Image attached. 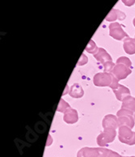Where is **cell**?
<instances>
[{
	"label": "cell",
	"instance_id": "6da1fadb",
	"mask_svg": "<svg viewBox=\"0 0 135 157\" xmlns=\"http://www.w3.org/2000/svg\"><path fill=\"white\" fill-rule=\"evenodd\" d=\"M117 116L119 117L118 124L120 126H128L130 129L134 126V121L133 118V112L130 110L122 109L117 112Z\"/></svg>",
	"mask_w": 135,
	"mask_h": 157
},
{
	"label": "cell",
	"instance_id": "7a4b0ae2",
	"mask_svg": "<svg viewBox=\"0 0 135 157\" xmlns=\"http://www.w3.org/2000/svg\"><path fill=\"white\" fill-rule=\"evenodd\" d=\"M111 151L103 148H83L78 153V157H105Z\"/></svg>",
	"mask_w": 135,
	"mask_h": 157
},
{
	"label": "cell",
	"instance_id": "3957f363",
	"mask_svg": "<svg viewBox=\"0 0 135 157\" xmlns=\"http://www.w3.org/2000/svg\"><path fill=\"white\" fill-rule=\"evenodd\" d=\"M114 75L113 74L104 72V73H97L93 78V83L97 87H111L113 83Z\"/></svg>",
	"mask_w": 135,
	"mask_h": 157
},
{
	"label": "cell",
	"instance_id": "277c9868",
	"mask_svg": "<svg viewBox=\"0 0 135 157\" xmlns=\"http://www.w3.org/2000/svg\"><path fill=\"white\" fill-rule=\"evenodd\" d=\"M119 140L124 144L133 145L135 144V133L128 126H120Z\"/></svg>",
	"mask_w": 135,
	"mask_h": 157
},
{
	"label": "cell",
	"instance_id": "5b68a950",
	"mask_svg": "<svg viewBox=\"0 0 135 157\" xmlns=\"http://www.w3.org/2000/svg\"><path fill=\"white\" fill-rule=\"evenodd\" d=\"M116 137V130L111 128L104 129V132L101 133L97 138V143L99 146H106L108 143H111Z\"/></svg>",
	"mask_w": 135,
	"mask_h": 157
},
{
	"label": "cell",
	"instance_id": "8992f818",
	"mask_svg": "<svg viewBox=\"0 0 135 157\" xmlns=\"http://www.w3.org/2000/svg\"><path fill=\"white\" fill-rule=\"evenodd\" d=\"M109 35L117 40H121L124 37H128V34L122 29L119 23L114 22L109 25Z\"/></svg>",
	"mask_w": 135,
	"mask_h": 157
},
{
	"label": "cell",
	"instance_id": "52a82bcc",
	"mask_svg": "<svg viewBox=\"0 0 135 157\" xmlns=\"http://www.w3.org/2000/svg\"><path fill=\"white\" fill-rule=\"evenodd\" d=\"M131 71L127 66L124 65V64H117L115 66V67L113 68L112 74L114 75L115 77H117L118 79H124L126 77L129 75L131 74Z\"/></svg>",
	"mask_w": 135,
	"mask_h": 157
},
{
	"label": "cell",
	"instance_id": "ba28073f",
	"mask_svg": "<svg viewBox=\"0 0 135 157\" xmlns=\"http://www.w3.org/2000/svg\"><path fill=\"white\" fill-rule=\"evenodd\" d=\"M95 59H96L99 63H102L104 65L107 62H112V58L109 54L107 53L105 49L103 48H99L98 51L96 54H94Z\"/></svg>",
	"mask_w": 135,
	"mask_h": 157
},
{
	"label": "cell",
	"instance_id": "9c48e42d",
	"mask_svg": "<svg viewBox=\"0 0 135 157\" xmlns=\"http://www.w3.org/2000/svg\"><path fill=\"white\" fill-rule=\"evenodd\" d=\"M118 126H119L118 120L115 116H113V115H107V116L104 117V120H103V127L104 129L111 128V129L116 130Z\"/></svg>",
	"mask_w": 135,
	"mask_h": 157
},
{
	"label": "cell",
	"instance_id": "30bf717a",
	"mask_svg": "<svg viewBox=\"0 0 135 157\" xmlns=\"http://www.w3.org/2000/svg\"><path fill=\"white\" fill-rule=\"evenodd\" d=\"M64 121L66 123L73 124L78 121V113L75 109H73L70 107L65 111L64 114Z\"/></svg>",
	"mask_w": 135,
	"mask_h": 157
},
{
	"label": "cell",
	"instance_id": "8fae6325",
	"mask_svg": "<svg viewBox=\"0 0 135 157\" xmlns=\"http://www.w3.org/2000/svg\"><path fill=\"white\" fill-rule=\"evenodd\" d=\"M126 18V14L122 11H119V10L117 9H112L111 11L108 13V15L107 16V17L105 18V20L107 21H115L116 20H124Z\"/></svg>",
	"mask_w": 135,
	"mask_h": 157
},
{
	"label": "cell",
	"instance_id": "7c38bea8",
	"mask_svg": "<svg viewBox=\"0 0 135 157\" xmlns=\"http://www.w3.org/2000/svg\"><path fill=\"white\" fill-rule=\"evenodd\" d=\"M113 92H114L118 101H123L125 97H127V96H129V94H130L129 90L125 86L122 85V84H119L118 88L117 89L113 90Z\"/></svg>",
	"mask_w": 135,
	"mask_h": 157
},
{
	"label": "cell",
	"instance_id": "4fadbf2b",
	"mask_svg": "<svg viewBox=\"0 0 135 157\" xmlns=\"http://www.w3.org/2000/svg\"><path fill=\"white\" fill-rule=\"evenodd\" d=\"M124 50L128 54H135V39L126 37L124 40Z\"/></svg>",
	"mask_w": 135,
	"mask_h": 157
},
{
	"label": "cell",
	"instance_id": "5bb4252c",
	"mask_svg": "<svg viewBox=\"0 0 135 157\" xmlns=\"http://www.w3.org/2000/svg\"><path fill=\"white\" fill-rule=\"evenodd\" d=\"M122 103V109L130 110L132 112L135 111V98L130 96H127L123 100Z\"/></svg>",
	"mask_w": 135,
	"mask_h": 157
},
{
	"label": "cell",
	"instance_id": "9a60e30c",
	"mask_svg": "<svg viewBox=\"0 0 135 157\" xmlns=\"http://www.w3.org/2000/svg\"><path fill=\"white\" fill-rule=\"evenodd\" d=\"M69 94L70 97L74 98H80L83 96V90L81 86L79 85L78 83H74L71 86Z\"/></svg>",
	"mask_w": 135,
	"mask_h": 157
},
{
	"label": "cell",
	"instance_id": "2e32d148",
	"mask_svg": "<svg viewBox=\"0 0 135 157\" xmlns=\"http://www.w3.org/2000/svg\"><path fill=\"white\" fill-rule=\"evenodd\" d=\"M85 49H86V51H88V53H90V54L94 55V54H96L99 49L96 47V43H95L92 40H91L90 42H89V44H88V46H87V48H86Z\"/></svg>",
	"mask_w": 135,
	"mask_h": 157
},
{
	"label": "cell",
	"instance_id": "e0dca14e",
	"mask_svg": "<svg viewBox=\"0 0 135 157\" xmlns=\"http://www.w3.org/2000/svg\"><path fill=\"white\" fill-rule=\"evenodd\" d=\"M124 64V65L127 66L128 67H130L132 63H131L130 60L128 59V58H126V57H121L117 60V64Z\"/></svg>",
	"mask_w": 135,
	"mask_h": 157
},
{
	"label": "cell",
	"instance_id": "ac0fdd59",
	"mask_svg": "<svg viewBox=\"0 0 135 157\" xmlns=\"http://www.w3.org/2000/svg\"><path fill=\"white\" fill-rule=\"evenodd\" d=\"M104 70L105 72L113 71V68L115 67V65L113 62H107V63L104 64Z\"/></svg>",
	"mask_w": 135,
	"mask_h": 157
},
{
	"label": "cell",
	"instance_id": "d6986e66",
	"mask_svg": "<svg viewBox=\"0 0 135 157\" xmlns=\"http://www.w3.org/2000/svg\"><path fill=\"white\" fill-rule=\"evenodd\" d=\"M122 1L127 7H131L135 3V0H122Z\"/></svg>",
	"mask_w": 135,
	"mask_h": 157
},
{
	"label": "cell",
	"instance_id": "ffe728a7",
	"mask_svg": "<svg viewBox=\"0 0 135 157\" xmlns=\"http://www.w3.org/2000/svg\"><path fill=\"white\" fill-rule=\"evenodd\" d=\"M88 63V58H87L84 54H83V55H82V58L80 59L79 63H78V65H83V64H85V63Z\"/></svg>",
	"mask_w": 135,
	"mask_h": 157
},
{
	"label": "cell",
	"instance_id": "44dd1931",
	"mask_svg": "<svg viewBox=\"0 0 135 157\" xmlns=\"http://www.w3.org/2000/svg\"><path fill=\"white\" fill-rule=\"evenodd\" d=\"M108 157H119V155H118L117 153L111 151L110 152H109V154H108Z\"/></svg>",
	"mask_w": 135,
	"mask_h": 157
},
{
	"label": "cell",
	"instance_id": "7402d4cb",
	"mask_svg": "<svg viewBox=\"0 0 135 157\" xmlns=\"http://www.w3.org/2000/svg\"><path fill=\"white\" fill-rule=\"evenodd\" d=\"M133 25H134V27H135V18L133 19Z\"/></svg>",
	"mask_w": 135,
	"mask_h": 157
},
{
	"label": "cell",
	"instance_id": "603a6c76",
	"mask_svg": "<svg viewBox=\"0 0 135 157\" xmlns=\"http://www.w3.org/2000/svg\"><path fill=\"white\" fill-rule=\"evenodd\" d=\"M134 119H135V113H134Z\"/></svg>",
	"mask_w": 135,
	"mask_h": 157
},
{
	"label": "cell",
	"instance_id": "cb8c5ba5",
	"mask_svg": "<svg viewBox=\"0 0 135 157\" xmlns=\"http://www.w3.org/2000/svg\"><path fill=\"white\" fill-rule=\"evenodd\" d=\"M132 157H134V156H132Z\"/></svg>",
	"mask_w": 135,
	"mask_h": 157
}]
</instances>
